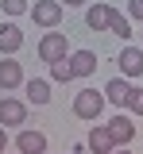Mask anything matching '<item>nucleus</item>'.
I'll list each match as a JSON object with an SVG mask.
<instances>
[{
    "instance_id": "f257e3e1",
    "label": "nucleus",
    "mask_w": 143,
    "mask_h": 154,
    "mask_svg": "<svg viewBox=\"0 0 143 154\" xmlns=\"http://www.w3.org/2000/svg\"><path fill=\"white\" fill-rule=\"evenodd\" d=\"M104 93L101 89H81V93L74 96V116L78 119H85V123H97V116L104 112Z\"/></svg>"
},
{
    "instance_id": "f03ea898",
    "label": "nucleus",
    "mask_w": 143,
    "mask_h": 154,
    "mask_svg": "<svg viewBox=\"0 0 143 154\" xmlns=\"http://www.w3.org/2000/svg\"><path fill=\"white\" fill-rule=\"evenodd\" d=\"M31 23H39V27H46V31H54L62 23V0H35L31 8Z\"/></svg>"
},
{
    "instance_id": "7ed1b4c3",
    "label": "nucleus",
    "mask_w": 143,
    "mask_h": 154,
    "mask_svg": "<svg viewBox=\"0 0 143 154\" xmlns=\"http://www.w3.org/2000/svg\"><path fill=\"white\" fill-rule=\"evenodd\" d=\"M70 54V42H66V35H62L58 27L54 31H46V35L39 38V58L50 66V62H62V58Z\"/></svg>"
},
{
    "instance_id": "20e7f679",
    "label": "nucleus",
    "mask_w": 143,
    "mask_h": 154,
    "mask_svg": "<svg viewBox=\"0 0 143 154\" xmlns=\"http://www.w3.org/2000/svg\"><path fill=\"white\" fill-rule=\"evenodd\" d=\"M116 66H120V77H143V46H120Z\"/></svg>"
},
{
    "instance_id": "39448f33",
    "label": "nucleus",
    "mask_w": 143,
    "mask_h": 154,
    "mask_svg": "<svg viewBox=\"0 0 143 154\" xmlns=\"http://www.w3.org/2000/svg\"><path fill=\"white\" fill-rule=\"evenodd\" d=\"M16 154H46V135L35 127H20L16 135Z\"/></svg>"
},
{
    "instance_id": "423d86ee",
    "label": "nucleus",
    "mask_w": 143,
    "mask_h": 154,
    "mask_svg": "<svg viewBox=\"0 0 143 154\" xmlns=\"http://www.w3.org/2000/svg\"><path fill=\"white\" fill-rule=\"evenodd\" d=\"M0 127H27V104L23 100H0Z\"/></svg>"
},
{
    "instance_id": "0eeeda50",
    "label": "nucleus",
    "mask_w": 143,
    "mask_h": 154,
    "mask_svg": "<svg viewBox=\"0 0 143 154\" xmlns=\"http://www.w3.org/2000/svg\"><path fill=\"white\" fill-rule=\"evenodd\" d=\"M104 127H108V135L116 139V146H128V143L135 139V119H132V116H124V112H116Z\"/></svg>"
},
{
    "instance_id": "6e6552de",
    "label": "nucleus",
    "mask_w": 143,
    "mask_h": 154,
    "mask_svg": "<svg viewBox=\"0 0 143 154\" xmlns=\"http://www.w3.org/2000/svg\"><path fill=\"white\" fill-rule=\"evenodd\" d=\"M66 62H70L74 81H78V77H93V73H97V54H93V50H74V54H66Z\"/></svg>"
},
{
    "instance_id": "1a4fd4ad",
    "label": "nucleus",
    "mask_w": 143,
    "mask_h": 154,
    "mask_svg": "<svg viewBox=\"0 0 143 154\" xmlns=\"http://www.w3.org/2000/svg\"><path fill=\"white\" fill-rule=\"evenodd\" d=\"M23 96H27V104H50V81L46 77H27L23 81Z\"/></svg>"
},
{
    "instance_id": "9d476101",
    "label": "nucleus",
    "mask_w": 143,
    "mask_h": 154,
    "mask_svg": "<svg viewBox=\"0 0 143 154\" xmlns=\"http://www.w3.org/2000/svg\"><path fill=\"white\" fill-rule=\"evenodd\" d=\"M20 46H23V27L12 23V19L0 23V54H16Z\"/></svg>"
},
{
    "instance_id": "9b49d317",
    "label": "nucleus",
    "mask_w": 143,
    "mask_h": 154,
    "mask_svg": "<svg viewBox=\"0 0 143 154\" xmlns=\"http://www.w3.org/2000/svg\"><path fill=\"white\" fill-rule=\"evenodd\" d=\"M85 143H89V150L93 154H112L116 150V139H112V135H108V127H97V123H93V131H89V139H85Z\"/></svg>"
},
{
    "instance_id": "f8f14e48",
    "label": "nucleus",
    "mask_w": 143,
    "mask_h": 154,
    "mask_svg": "<svg viewBox=\"0 0 143 154\" xmlns=\"http://www.w3.org/2000/svg\"><path fill=\"white\" fill-rule=\"evenodd\" d=\"M16 85H23V66L8 54L0 62V89H16Z\"/></svg>"
},
{
    "instance_id": "ddd939ff",
    "label": "nucleus",
    "mask_w": 143,
    "mask_h": 154,
    "mask_svg": "<svg viewBox=\"0 0 143 154\" xmlns=\"http://www.w3.org/2000/svg\"><path fill=\"white\" fill-rule=\"evenodd\" d=\"M112 4H93L89 12H85V27L89 31H108V19H112Z\"/></svg>"
},
{
    "instance_id": "4468645a",
    "label": "nucleus",
    "mask_w": 143,
    "mask_h": 154,
    "mask_svg": "<svg viewBox=\"0 0 143 154\" xmlns=\"http://www.w3.org/2000/svg\"><path fill=\"white\" fill-rule=\"evenodd\" d=\"M128 93H132V81H128V77H112V81L104 85V100H108L112 108H124Z\"/></svg>"
},
{
    "instance_id": "2eb2a0df",
    "label": "nucleus",
    "mask_w": 143,
    "mask_h": 154,
    "mask_svg": "<svg viewBox=\"0 0 143 154\" xmlns=\"http://www.w3.org/2000/svg\"><path fill=\"white\" fill-rule=\"evenodd\" d=\"M108 31H112V35H120V42H128V38H132V19L124 16V12H112V19H108Z\"/></svg>"
},
{
    "instance_id": "dca6fc26",
    "label": "nucleus",
    "mask_w": 143,
    "mask_h": 154,
    "mask_svg": "<svg viewBox=\"0 0 143 154\" xmlns=\"http://www.w3.org/2000/svg\"><path fill=\"white\" fill-rule=\"evenodd\" d=\"M50 81H58V85L74 81V73H70V62H66V58H62V62H50Z\"/></svg>"
},
{
    "instance_id": "f3484780",
    "label": "nucleus",
    "mask_w": 143,
    "mask_h": 154,
    "mask_svg": "<svg viewBox=\"0 0 143 154\" xmlns=\"http://www.w3.org/2000/svg\"><path fill=\"white\" fill-rule=\"evenodd\" d=\"M124 108H128V116H143V89L132 85V93H128V100H124Z\"/></svg>"
},
{
    "instance_id": "a211bd4d",
    "label": "nucleus",
    "mask_w": 143,
    "mask_h": 154,
    "mask_svg": "<svg viewBox=\"0 0 143 154\" xmlns=\"http://www.w3.org/2000/svg\"><path fill=\"white\" fill-rule=\"evenodd\" d=\"M4 16H27V0H0Z\"/></svg>"
},
{
    "instance_id": "6ab92c4d",
    "label": "nucleus",
    "mask_w": 143,
    "mask_h": 154,
    "mask_svg": "<svg viewBox=\"0 0 143 154\" xmlns=\"http://www.w3.org/2000/svg\"><path fill=\"white\" fill-rule=\"evenodd\" d=\"M128 16H132V19H143V0H128Z\"/></svg>"
},
{
    "instance_id": "aec40b11",
    "label": "nucleus",
    "mask_w": 143,
    "mask_h": 154,
    "mask_svg": "<svg viewBox=\"0 0 143 154\" xmlns=\"http://www.w3.org/2000/svg\"><path fill=\"white\" fill-rule=\"evenodd\" d=\"M8 143H12V139H8V127H0V154L8 150Z\"/></svg>"
},
{
    "instance_id": "412c9836",
    "label": "nucleus",
    "mask_w": 143,
    "mask_h": 154,
    "mask_svg": "<svg viewBox=\"0 0 143 154\" xmlns=\"http://www.w3.org/2000/svg\"><path fill=\"white\" fill-rule=\"evenodd\" d=\"M89 0H62V8H85Z\"/></svg>"
},
{
    "instance_id": "4be33fe9",
    "label": "nucleus",
    "mask_w": 143,
    "mask_h": 154,
    "mask_svg": "<svg viewBox=\"0 0 143 154\" xmlns=\"http://www.w3.org/2000/svg\"><path fill=\"white\" fill-rule=\"evenodd\" d=\"M112 154H132V146H116V150H112Z\"/></svg>"
},
{
    "instance_id": "5701e85b",
    "label": "nucleus",
    "mask_w": 143,
    "mask_h": 154,
    "mask_svg": "<svg viewBox=\"0 0 143 154\" xmlns=\"http://www.w3.org/2000/svg\"><path fill=\"white\" fill-rule=\"evenodd\" d=\"M139 38H143V35H139Z\"/></svg>"
}]
</instances>
